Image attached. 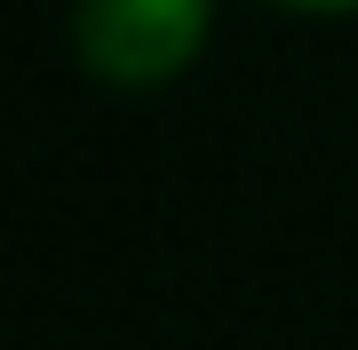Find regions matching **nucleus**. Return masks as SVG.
<instances>
[{
  "label": "nucleus",
  "mask_w": 358,
  "mask_h": 350,
  "mask_svg": "<svg viewBox=\"0 0 358 350\" xmlns=\"http://www.w3.org/2000/svg\"><path fill=\"white\" fill-rule=\"evenodd\" d=\"M207 0H80V56L120 80V88H152L199 56Z\"/></svg>",
  "instance_id": "obj_1"
},
{
  "label": "nucleus",
  "mask_w": 358,
  "mask_h": 350,
  "mask_svg": "<svg viewBox=\"0 0 358 350\" xmlns=\"http://www.w3.org/2000/svg\"><path fill=\"white\" fill-rule=\"evenodd\" d=\"M294 8H358V0H294Z\"/></svg>",
  "instance_id": "obj_2"
}]
</instances>
